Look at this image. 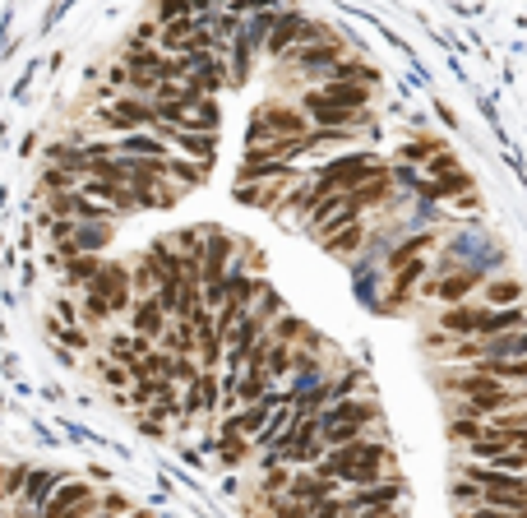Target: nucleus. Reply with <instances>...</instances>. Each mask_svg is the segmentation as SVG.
<instances>
[{
    "mask_svg": "<svg viewBox=\"0 0 527 518\" xmlns=\"http://www.w3.org/2000/svg\"><path fill=\"white\" fill-rule=\"evenodd\" d=\"M389 445L379 440H356V445H342V449H329L319 459V476H333V482H348V486H375L384 482V468H389Z\"/></svg>",
    "mask_w": 527,
    "mask_h": 518,
    "instance_id": "obj_1",
    "label": "nucleus"
},
{
    "mask_svg": "<svg viewBox=\"0 0 527 518\" xmlns=\"http://www.w3.org/2000/svg\"><path fill=\"white\" fill-rule=\"evenodd\" d=\"M310 126L315 120L306 112L282 107V102H264L246 126V149H264V143H273V139H310L315 135Z\"/></svg>",
    "mask_w": 527,
    "mask_h": 518,
    "instance_id": "obj_2",
    "label": "nucleus"
},
{
    "mask_svg": "<svg viewBox=\"0 0 527 518\" xmlns=\"http://www.w3.org/2000/svg\"><path fill=\"white\" fill-rule=\"evenodd\" d=\"M384 172V162L375 153H348V158H333L329 167H319L315 185H319V195L329 199V195H348L356 190V185H366L370 176Z\"/></svg>",
    "mask_w": 527,
    "mask_h": 518,
    "instance_id": "obj_3",
    "label": "nucleus"
},
{
    "mask_svg": "<svg viewBox=\"0 0 527 518\" xmlns=\"http://www.w3.org/2000/svg\"><path fill=\"white\" fill-rule=\"evenodd\" d=\"M107 130H120V135H139V130H157V107H149L144 97H116L111 107L97 112Z\"/></svg>",
    "mask_w": 527,
    "mask_h": 518,
    "instance_id": "obj_4",
    "label": "nucleus"
},
{
    "mask_svg": "<svg viewBox=\"0 0 527 518\" xmlns=\"http://www.w3.org/2000/svg\"><path fill=\"white\" fill-rule=\"evenodd\" d=\"M319 37H329V28H319V24H310V19H301V14H278V24L269 33V51L292 56L296 47L319 43Z\"/></svg>",
    "mask_w": 527,
    "mask_h": 518,
    "instance_id": "obj_5",
    "label": "nucleus"
},
{
    "mask_svg": "<svg viewBox=\"0 0 527 518\" xmlns=\"http://www.w3.org/2000/svg\"><path fill=\"white\" fill-rule=\"evenodd\" d=\"M398 500H402V476H384V482H375V486L352 491V500H342V505H348V514H366V509L384 514V509H393Z\"/></svg>",
    "mask_w": 527,
    "mask_h": 518,
    "instance_id": "obj_6",
    "label": "nucleus"
},
{
    "mask_svg": "<svg viewBox=\"0 0 527 518\" xmlns=\"http://www.w3.org/2000/svg\"><path fill=\"white\" fill-rule=\"evenodd\" d=\"M292 60H296V66L306 70V74L324 79V74H329V70L338 66V60H342V43H338V37L329 33V37H319V43H306V47H296V51H292Z\"/></svg>",
    "mask_w": 527,
    "mask_h": 518,
    "instance_id": "obj_7",
    "label": "nucleus"
},
{
    "mask_svg": "<svg viewBox=\"0 0 527 518\" xmlns=\"http://www.w3.org/2000/svg\"><path fill=\"white\" fill-rule=\"evenodd\" d=\"M157 139H172L176 153L199 162V167H213V158H218V135H195V130H167V126H157Z\"/></svg>",
    "mask_w": 527,
    "mask_h": 518,
    "instance_id": "obj_8",
    "label": "nucleus"
},
{
    "mask_svg": "<svg viewBox=\"0 0 527 518\" xmlns=\"http://www.w3.org/2000/svg\"><path fill=\"white\" fill-rule=\"evenodd\" d=\"M481 287H485V278L477 268H458V274H444L439 282H431V297L444 305H468V297L481 292Z\"/></svg>",
    "mask_w": 527,
    "mask_h": 518,
    "instance_id": "obj_9",
    "label": "nucleus"
},
{
    "mask_svg": "<svg viewBox=\"0 0 527 518\" xmlns=\"http://www.w3.org/2000/svg\"><path fill=\"white\" fill-rule=\"evenodd\" d=\"M338 486L342 482H333V476H292V486H287V495L292 500H301V505H310V514L319 509V505H329V500H338Z\"/></svg>",
    "mask_w": 527,
    "mask_h": 518,
    "instance_id": "obj_10",
    "label": "nucleus"
},
{
    "mask_svg": "<svg viewBox=\"0 0 527 518\" xmlns=\"http://www.w3.org/2000/svg\"><path fill=\"white\" fill-rule=\"evenodd\" d=\"M130 324H134V334H144V338H162V334H167V324H172V315L162 310L157 297H139L134 310H130Z\"/></svg>",
    "mask_w": 527,
    "mask_h": 518,
    "instance_id": "obj_11",
    "label": "nucleus"
},
{
    "mask_svg": "<svg viewBox=\"0 0 527 518\" xmlns=\"http://www.w3.org/2000/svg\"><path fill=\"white\" fill-rule=\"evenodd\" d=\"M310 93L319 102H329V107H342V112H366V102H370V84H319Z\"/></svg>",
    "mask_w": 527,
    "mask_h": 518,
    "instance_id": "obj_12",
    "label": "nucleus"
},
{
    "mask_svg": "<svg viewBox=\"0 0 527 518\" xmlns=\"http://www.w3.org/2000/svg\"><path fill=\"white\" fill-rule=\"evenodd\" d=\"M111 241V227L107 222H74L70 227V241H65V255H93V251H103V245Z\"/></svg>",
    "mask_w": 527,
    "mask_h": 518,
    "instance_id": "obj_13",
    "label": "nucleus"
},
{
    "mask_svg": "<svg viewBox=\"0 0 527 518\" xmlns=\"http://www.w3.org/2000/svg\"><path fill=\"white\" fill-rule=\"evenodd\" d=\"M111 149H116V158H153V162H167V139H157V135H149V130L120 135Z\"/></svg>",
    "mask_w": 527,
    "mask_h": 518,
    "instance_id": "obj_14",
    "label": "nucleus"
},
{
    "mask_svg": "<svg viewBox=\"0 0 527 518\" xmlns=\"http://www.w3.org/2000/svg\"><path fill=\"white\" fill-rule=\"evenodd\" d=\"M60 491V476L56 472H33L28 476V486H24V509H47L51 505V495Z\"/></svg>",
    "mask_w": 527,
    "mask_h": 518,
    "instance_id": "obj_15",
    "label": "nucleus"
},
{
    "mask_svg": "<svg viewBox=\"0 0 527 518\" xmlns=\"http://www.w3.org/2000/svg\"><path fill=\"white\" fill-rule=\"evenodd\" d=\"M389 190H393V176H389V172H379V176H370L366 185H356V190H348V199L356 204L361 213H366V209H375V204H384V199H389Z\"/></svg>",
    "mask_w": 527,
    "mask_h": 518,
    "instance_id": "obj_16",
    "label": "nucleus"
},
{
    "mask_svg": "<svg viewBox=\"0 0 527 518\" xmlns=\"http://www.w3.org/2000/svg\"><path fill=\"white\" fill-rule=\"evenodd\" d=\"M282 190L287 185H255V181H236V204H250V209H273V204L282 199Z\"/></svg>",
    "mask_w": 527,
    "mask_h": 518,
    "instance_id": "obj_17",
    "label": "nucleus"
},
{
    "mask_svg": "<svg viewBox=\"0 0 527 518\" xmlns=\"http://www.w3.org/2000/svg\"><path fill=\"white\" fill-rule=\"evenodd\" d=\"M375 79H379V74L366 66V60H338V66L324 74L319 84H370V89H375Z\"/></svg>",
    "mask_w": 527,
    "mask_h": 518,
    "instance_id": "obj_18",
    "label": "nucleus"
},
{
    "mask_svg": "<svg viewBox=\"0 0 527 518\" xmlns=\"http://www.w3.org/2000/svg\"><path fill=\"white\" fill-rule=\"evenodd\" d=\"M180 130H195V135H218V97H199L195 107L186 112Z\"/></svg>",
    "mask_w": 527,
    "mask_h": 518,
    "instance_id": "obj_19",
    "label": "nucleus"
},
{
    "mask_svg": "<svg viewBox=\"0 0 527 518\" xmlns=\"http://www.w3.org/2000/svg\"><path fill=\"white\" fill-rule=\"evenodd\" d=\"M162 347H167L172 357H190V352L199 347L195 324H190V320H172V324H167V334H162Z\"/></svg>",
    "mask_w": 527,
    "mask_h": 518,
    "instance_id": "obj_20",
    "label": "nucleus"
},
{
    "mask_svg": "<svg viewBox=\"0 0 527 518\" xmlns=\"http://www.w3.org/2000/svg\"><path fill=\"white\" fill-rule=\"evenodd\" d=\"M84 500H93V491L84 486V482H60V491L51 495V505L42 509V518H60L65 509H74V505H84Z\"/></svg>",
    "mask_w": 527,
    "mask_h": 518,
    "instance_id": "obj_21",
    "label": "nucleus"
},
{
    "mask_svg": "<svg viewBox=\"0 0 527 518\" xmlns=\"http://www.w3.org/2000/svg\"><path fill=\"white\" fill-rule=\"evenodd\" d=\"M103 259L97 255H74V259H65V282L70 287H93L97 278H103Z\"/></svg>",
    "mask_w": 527,
    "mask_h": 518,
    "instance_id": "obj_22",
    "label": "nucleus"
},
{
    "mask_svg": "<svg viewBox=\"0 0 527 518\" xmlns=\"http://www.w3.org/2000/svg\"><path fill=\"white\" fill-rule=\"evenodd\" d=\"M481 297H485V305H491V310H514L518 297H523V287L514 278H495V282L481 287Z\"/></svg>",
    "mask_w": 527,
    "mask_h": 518,
    "instance_id": "obj_23",
    "label": "nucleus"
},
{
    "mask_svg": "<svg viewBox=\"0 0 527 518\" xmlns=\"http://www.w3.org/2000/svg\"><path fill=\"white\" fill-rule=\"evenodd\" d=\"M186 412H218V380L209 375V370L190 384V393H186Z\"/></svg>",
    "mask_w": 527,
    "mask_h": 518,
    "instance_id": "obj_24",
    "label": "nucleus"
},
{
    "mask_svg": "<svg viewBox=\"0 0 527 518\" xmlns=\"http://www.w3.org/2000/svg\"><path fill=\"white\" fill-rule=\"evenodd\" d=\"M269 338H273V343L296 347V343H306V338H310V324H306V320H296V315H278V320L269 324Z\"/></svg>",
    "mask_w": 527,
    "mask_h": 518,
    "instance_id": "obj_25",
    "label": "nucleus"
},
{
    "mask_svg": "<svg viewBox=\"0 0 527 518\" xmlns=\"http://www.w3.org/2000/svg\"><path fill=\"white\" fill-rule=\"evenodd\" d=\"M246 453H250L246 435H241V430H232V426H222V435H218V459H222V463H241Z\"/></svg>",
    "mask_w": 527,
    "mask_h": 518,
    "instance_id": "obj_26",
    "label": "nucleus"
},
{
    "mask_svg": "<svg viewBox=\"0 0 527 518\" xmlns=\"http://www.w3.org/2000/svg\"><path fill=\"white\" fill-rule=\"evenodd\" d=\"M209 0H157V19L162 24H176V19H195Z\"/></svg>",
    "mask_w": 527,
    "mask_h": 518,
    "instance_id": "obj_27",
    "label": "nucleus"
},
{
    "mask_svg": "<svg viewBox=\"0 0 527 518\" xmlns=\"http://www.w3.org/2000/svg\"><path fill=\"white\" fill-rule=\"evenodd\" d=\"M421 274H425V259H412V264L393 268V292H389V297H398V301H402V297H408L412 287L421 282Z\"/></svg>",
    "mask_w": 527,
    "mask_h": 518,
    "instance_id": "obj_28",
    "label": "nucleus"
},
{
    "mask_svg": "<svg viewBox=\"0 0 527 518\" xmlns=\"http://www.w3.org/2000/svg\"><path fill=\"white\" fill-rule=\"evenodd\" d=\"M361 236H366V227H361V222H352V227H342L338 236H329V241H324V251H333V255H352L356 245H361Z\"/></svg>",
    "mask_w": 527,
    "mask_h": 518,
    "instance_id": "obj_29",
    "label": "nucleus"
},
{
    "mask_svg": "<svg viewBox=\"0 0 527 518\" xmlns=\"http://www.w3.org/2000/svg\"><path fill=\"white\" fill-rule=\"evenodd\" d=\"M435 153H444L439 139H412V143H402V162H425V167H431Z\"/></svg>",
    "mask_w": 527,
    "mask_h": 518,
    "instance_id": "obj_30",
    "label": "nucleus"
},
{
    "mask_svg": "<svg viewBox=\"0 0 527 518\" xmlns=\"http://www.w3.org/2000/svg\"><path fill=\"white\" fill-rule=\"evenodd\" d=\"M425 245H431V236H412V241H402L398 251L389 255V274H393V268H402V264H412V259H421Z\"/></svg>",
    "mask_w": 527,
    "mask_h": 518,
    "instance_id": "obj_31",
    "label": "nucleus"
},
{
    "mask_svg": "<svg viewBox=\"0 0 527 518\" xmlns=\"http://www.w3.org/2000/svg\"><path fill=\"white\" fill-rule=\"evenodd\" d=\"M204 172L209 167H199V162H190V158H172V181H180V185H199Z\"/></svg>",
    "mask_w": 527,
    "mask_h": 518,
    "instance_id": "obj_32",
    "label": "nucleus"
},
{
    "mask_svg": "<svg viewBox=\"0 0 527 518\" xmlns=\"http://www.w3.org/2000/svg\"><path fill=\"white\" fill-rule=\"evenodd\" d=\"M425 172H431V181H435V176H449V172H462V167H458V158H454L449 149H444V153H435V158H431V167H425Z\"/></svg>",
    "mask_w": 527,
    "mask_h": 518,
    "instance_id": "obj_33",
    "label": "nucleus"
},
{
    "mask_svg": "<svg viewBox=\"0 0 527 518\" xmlns=\"http://www.w3.org/2000/svg\"><path fill=\"white\" fill-rule=\"evenodd\" d=\"M97 370H103V380H107L111 389H126V384L134 380V375H130V370H126V366H116V361H103V366H97Z\"/></svg>",
    "mask_w": 527,
    "mask_h": 518,
    "instance_id": "obj_34",
    "label": "nucleus"
},
{
    "mask_svg": "<svg viewBox=\"0 0 527 518\" xmlns=\"http://www.w3.org/2000/svg\"><path fill=\"white\" fill-rule=\"evenodd\" d=\"M28 476H33L28 468H14V472L5 476V495H19V491H24V486H28Z\"/></svg>",
    "mask_w": 527,
    "mask_h": 518,
    "instance_id": "obj_35",
    "label": "nucleus"
},
{
    "mask_svg": "<svg viewBox=\"0 0 527 518\" xmlns=\"http://www.w3.org/2000/svg\"><path fill=\"white\" fill-rule=\"evenodd\" d=\"M468 518H514V514H509V509H495V505H477Z\"/></svg>",
    "mask_w": 527,
    "mask_h": 518,
    "instance_id": "obj_36",
    "label": "nucleus"
},
{
    "mask_svg": "<svg viewBox=\"0 0 527 518\" xmlns=\"http://www.w3.org/2000/svg\"><path fill=\"white\" fill-rule=\"evenodd\" d=\"M97 509V500H84V505H74V509H65V514H60V518H88Z\"/></svg>",
    "mask_w": 527,
    "mask_h": 518,
    "instance_id": "obj_37",
    "label": "nucleus"
},
{
    "mask_svg": "<svg viewBox=\"0 0 527 518\" xmlns=\"http://www.w3.org/2000/svg\"><path fill=\"white\" fill-rule=\"evenodd\" d=\"M103 509H107V514H126V500H120V495H107Z\"/></svg>",
    "mask_w": 527,
    "mask_h": 518,
    "instance_id": "obj_38",
    "label": "nucleus"
},
{
    "mask_svg": "<svg viewBox=\"0 0 527 518\" xmlns=\"http://www.w3.org/2000/svg\"><path fill=\"white\" fill-rule=\"evenodd\" d=\"M5 476H10V472H5V468H0V495H5Z\"/></svg>",
    "mask_w": 527,
    "mask_h": 518,
    "instance_id": "obj_39",
    "label": "nucleus"
},
{
    "mask_svg": "<svg viewBox=\"0 0 527 518\" xmlns=\"http://www.w3.org/2000/svg\"><path fill=\"white\" fill-rule=\"evenodd\" d=\"M126 518H149V514H126Z\"/></svg>",
    "mask_w": 527,
    "mask_h": 518,
    "instance_id": "obj_40",
    "label": "nucleus"
},
{
    "mask_svg": "<svg viewBox=\"0 0 527 518\" xmlns=\"http://www.w3.org/2000/svg\"><path fill=\"white\" fill-rule=\"evenodd\" d=\"M514 518H527V509H523V514H514Z\"/></svg>",
    "mask_w": 527,
    "mask_h": 518,
    "instance_id": "obj_41",
    "label": "nucleus"
},
{
    "mask_svg": "<svg viewBox=\"0 0 527 518\" xmlns=\"http://www.w3.org/2000/svg\"><path fill=\"white\" fill-rule=\"evenodd\" d=\"M523 486H527V476H523Z\"/></svg>",
    "mask_w": 527,
    "mask_h": 518,
    "instance_id": "obj_42",
    "label": "nucleus"
}]
</instances>
